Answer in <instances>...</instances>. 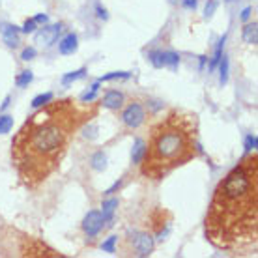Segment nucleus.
<instances>
[{"label": "nucleus", "mask_w": 258, "mask_h": 258, "mask_svg": "<svg viewBox=\"0 0 258 258\" xmlns=\"http://www.w3.org/2000/svg\"><path fill=\"white\" fill-rule=\"evenodd\" d=\"M73 100L49 101L28 116L12 142V161L19 178L36 187L56 170L73 133L96 114V108Z\"/></svg>", "instance_id": "obj_1"}, {"label": "nucleus", "mask_w": 258, "mask_h": 258, "mask_svg": "<svg viewBox=\"0 0 258 258\" xmlns=\"http://www.w3.org/2000/svg\"><path fill=\"white\" fill-rule=\"evenodd\" d=\"M206 238L224 251L256 249L258 158L252 154L221 180L206 215Z\"/></svg>", "instance_id": "obj_2"}, {"label": "nucleus", "mask_w": 258, "mask_h": 258, "mask_svg": "<svg viewBox=\"0 0 258 258\" xmlns=\"http://www.w3.org/2000/svg\"><path fill=\"white\" fill-rule=\"evenodd\" d=\"M198 154V120L182 110H170L150 131L140 170L146 178L161 180Z\"/></svg>", "instance_id": "obj_3"}, {"label": "nucleus", "mask_w": 258, "mask_h": 258, "mask_svg": "<svg viewBox=\"0 0 258 258\" xmlns=\"http://www.w3.org/2000/svg\"><path fill=\"white\" fill-rule=\"evenodd\" d=\"M144 120H146V110H144L142 103L133 101V103H129L128 107L124 108L122 122L126 124L129 129H136L138 126H142Z\"/></svg>", "instance_id": "obj_4"}, {"label": "nucleus", "mask_w": 258, "mask_h": 258, "mask_svg": "<svg viewBox=\"0 0 258 258\" xmlns=\"http://www.w3.org/2000/svg\"><path fill=\"white\" fill-rule=\"evenodd\" d=\"M103 222H105V219H103L101 212H88L86 217L82 219V232L88 238L98 236L101 230H103V226H105Z\"/></svg>", "instance_id": "obj_5"}, {"label": "nucleus", "mask_w": 258, "mask_h": 258, "mask_svg": "<svg viewBox=\"0 0 258 258\" xmlns=\"http://www.w3.org/2000/svg\"><path fill=\"white\" fill-rule=\"evenodd\" d=\"M62 30H64V24H62V22L50 24V26H43L40 32H36V43L49 47V45H52V43L56 42L58 36L62 34Z\"/></svg>", "instance_id": "obj_6"}, {"label": "nucleus", "mask_w": 258, "mask_h": 258, "mask_svg": "<svg viewBox=\"0 0 258 258\" xmlns=\"http://www.w3.org/2000/svg\"><path fill=\"white\" fill-rule=\"evenodd\" d=\"M133 249L138 256H150L154 251V238L150 234H135L133 240Z\"/></svg>", "instance_id": "obj_7"}, {"label": "nucleus", "mask_w": 258, "mask_h": 258, "mask_svg": "<svg viewBox=\"0 0 258 258\" xmlns=\"http://www.w3.org/2000/svg\"><path fill=\"white\" fill-rule=\"evenodd\" d=\"M19 32H21V28L12 24V22H0V34L4 36V42H6L8 47L19 45Z\"/></svg>", "instance_id": "obj_8"}, {"label": "nucleus", "mask_w": 258, "mask_h": 258, "mask_svg": "<svg viewBox=\"0 0 258 258\" xmlns=\"http://www.w3.org/2000/svg\"><path fill=\"white\" fill-rule=\"evenodd\" d=\"M79 49V38L77 34H66L60 43H58V50H60V54H73L75 50Z\"/></svg>", "instance_id": "obj_9"}, {"label": "nucleus", "mask_w": 258, "mask_h": 258, "mask_svg": "<svg viewBox=\"0 0 258 258\" xmlns=\"http://www.w3.org/2000/svg\"><path fill=\"white\" fill-rule=\"evenodd\" d=\"M103 107L110 108V110H118L124 107V94L118 90H108L103 96Z\"/></svg>", "instance_id": "obj_10"}, {"label": "nucleus", "mask_w": 258, "mask_h": 258, "mask_svg": "<svg viewBox=\"0 0 258 258\" xmlns=\"http://www.w3.org/2000/svg\"><path fill=\"white\" fill-rule=\"evenodd\" d=\"M101 208H103L101 215H103L105 222L108 221V224H112L110 221H112V214H114V210L118 208V198H108V200H103Z\"/></svg>", "instance_id": "obj_11"}, {"label": "nucleus", "mask_w": 258, "mask_h": 258, "mask_svg": "<svg viewBox=\"0 0 258 258\" xmlns=\"http://www.w3.org/2000/svg\"><path fill=\"white\" fill-rule=\"evenodd\" d=\"M244 42L249 43V45H256V42H258L256 22H249V24H245V28H244Z\"/></svg>", "instance_id": "obj_12"}, {"label": "nucleus", "mask_w": 258, "mask_h": 258, "mask_svg": "<svg viewBox=\"0 0 258 258\" xmlns=\"http://www.w3.org/2000/svg\"><path fill=\"white\" fill-rule=\"evenodd\" d=\"M163 66L165 68H170L172 72H176L180 66V54L178 52H172V50H166L163 52Z\"/></svg>", "instance_id": "obj_13"}, {"label": "nucleus", "mask_w": 258, "mask_h": 258, "mask_svg": "<svg viewBox=\"0 0 258 258\" xmlns=\"http://www.w3.org/2000/svg\"><path fill=\"white\" fill-rule=\"evenodd\" d=\"M105 166H107V158H105V154L103 152H96L92 156V168L94 170H105Z\"/></svg>", "instance_id": "obj_14"}, {"label": "nucleus", "mask_w": 258, "mask_h": 258, "mask_svg": "<svg viewBox=\"0 0 258 258\" xmlns=\"http://www.w3.org/2000/svg\"><path fill=\"white\" fill-rule=\"evenodd\" d=\"M224 42H226V36H222L221 40H219V45H217V49H215V54H214V58H212V62H210V72H214L215 68H217V64H219V60L222 58V47H224Z\"/></svg>", "instance_id": "obj_15"}, {"label": "nucleus", "mask_w": 258, "mask_h": 258, "mask_svg": "<svg viewBox=\"0 0 258 258\" xmlns=\"http://www.w3.org/2000/svg\"><path fill=\"white\" fill-rule=\"evenodd\" d=\"M144 140L142 138H138L133 146V152H131V159H133V163H140L142 161V156H144Z\"/></svg>", "instance_id": "obj_16"}, {"label": "nucleus", "mask_w": 258, "mask_h": 258, "mask_svg": "<svg viewBox=\"0 0 258 258\" xmlns=\"http://www.w3.org/2000/svg\"><path fill=\"white\" fill-rule=\"evenodd\" d=\"M32 79H34L32 72H30V70H24V72H21L15 77V84L19 86V88H24V86H28L30 82H32Z\"/></svg>", "instance_id": "obj_17"}, {"label": "nucleus", "mask_w": 258, "mask_h": 258, "mask_svg": "<svg viewBox=\"0 0 258 258\" xmlns=\"http://www.w3.org/2000/svg\"><path fill=\"white\" fill-rule=\"evenodd\" d=\"M12 128H14V116H10V114L0 116V135H6V133H10Z\"/></svg>", "instance_id": "obj_18"}, {"label": "nucleus", "mask_w": 258, "mask_h": 258, "mask_svg": "<svg viewBox=\"0 0 258 258\" xmlns=\"http://www.w3.org/2000/svg\"><path fill=\"white\" fill-rule=\"evenodd\" d=\"M52 92H45V94H40V96H36L34 100H32V107L34 108H40L43 107V105H47L49 101H52Z\"/></svg>", "instance_id": "obj_19"}, {"label": "nucleus", "mask_w": 258, "mask_h": 258, "mask_svg": "<svg viewBox=\"0 0 258 258\" xmlns=\"http://www.w3.org/2000/svg\"><path fill=\"white\" fill-rule=\"evenodd\" d=\"M98 90H100V80H98L96 84L90 86V90H86V92L80 96V101H82V103H92V101L96 100V96H98Z\"/></svg>", "instance_id": "obj_20"}, {"label": "nucleus", "mask_w": 258, "mask_h": 258, "mask_svg": "<svg viewBox=\"0 0 258 258\" xmlns=\"http://www.w3.org/2000/svg\"><path fill=\"white\" fill-rule=\"evenodd\" d=\"M84 75H86V68H80L77 72H72V73H68V75H64V77H62V84H70L73 80H79L82 79Z\"/></svg>", "instance_id": "obj_21"}, {"label": "nucleus", "mask_w": 258, "mask_h": 258, "mask_svg": "<svg viewBox=\"0 0 258 258\" xmlns=\"http://www.w3.org/2000/svg\"><path fill=\"white\" fill-rule=\"evenodd\" d=\"M148 58H150L154 68H165V66H163V50H150Z\"/></svg>", "instance_id": "obj_22"}, {"label": "nucleus", "mask_w": 258, "mask_h": 258, "mask_svg": "<svg viewBox=\"0 0 258 258\" xmlns=\"http://www.w3.org/2000/svg\"><path fill=\"white\" fill-rule=\"evenodd\" d=\"M219 64H221V84H226V80H228V60H226V56H222Z\"/></svg>", "instance_id": "obj_23"}, {"label": "nucleus", "mask_w": 258, "mask_h": 258, "mask_svg": "<svg viewBox=\"0 0 258 258\" xmlns=\"http://www.w3.org/2000/svg\"><path fill=\"white\" fill-rule=\"evenodd\" d=\"M114 79H129V73L128 72H114V73H108L105 77H101L100 82L103 80H114Z\"/></svg>", "instance_id": "obj_24"}, {"label": "nucleus", "mask_w": 258, "mask_h": 258, "mask_svg": "<svg viewBox=\"0 0 258 258\" xmlns=\"http://www.w3.org/2000/svg\"><path fill=\"white\" fill-rule=\"evenodd\" d=\"M116 242H118V236H110L107 242H103V244H101V249H103V251H107V252H114Z\"/></svg>", "instance_id": "obj_25"}, {"label": "nucleus", "mask_w": 258, "mask_h": 258, "mask_svg": "<svg viewBox=\"0 0 258 258\" xmlns=\"http://www.w3.org/2000/svg\"><path fill=\"white\" fill-rule=\"evenodd\" d=\"M36 49L34 47H24L21 52V60H32V58H36Z\"/></svg>", "instance_id": "obj_26"}, {"label": "nucleus", "mask_w": 258, "mask_h": 258, "mask_svg": "<svg viewBox=\"0 0 258 258\" xmlns=\"http://www.w3.org/2000/svg\"><path fill=\"white\" fill-rule=\"evenodd\" d=\"M38 28V24H36V21L34 19H28V21L22 24V28H21V32H24V34H32L34 30Z\"/></svg>", "instance_id": "obj_27"}, {"label": "nucleus", "mask_w": 258, "mask_h": 258, "mask_svg": "<svg viewBox=\"0 0 258 258\" xmlns=\"http://www.w3.org/2000/svg\"><path fill=\"white\" fill-rule=\"evenodd\" d=\"M215 8H217V2H215V0H208V4H206V10H204V15H206V19H210V17L214 15Z\"/></svg>", "instance_id": "obj_28"}, {"label": "nucleus", "mask_w": 258, "mask_h": 258, "mask_svg": "<svg viewBox=\"0 0 258 258\" xmlns=\"http://www.w3.org/2000/svg\"><path fill=\"white\" fill-rule=\"evenodd\" d=\"M245 148H247V152H251L252 148H256V136L247 135V138H245Z\"/></svg>", "instance_id": "obj_29"}, {"label": "nucleus", "mask_w": 258, "mask_h": 258, "mask_svg": "<svg viewBox=\"0 0 258 258\" xmlns=\"http://www.w3.org/2000/svg\"><path fill=\"white\" fill-rule=\"evenodd\" d=\"M96 12H98V17L100 19H108V14L105 8H101V4H96Z\"/></svg>", "instance_id": "obj_30"}, {"label": "nucleus", "mask_w": 258, "mask_h": 258, "mask_svg": "<svg viewBox=\"0 0 258 258\" xmlns=\"http://www.w3.org/2000/svg\"><path fill=\"white\" fill-rule=\"evenodd\" d=\"M34 21H36V24H47V22H49V17H47V15H43V14H40V15L34 17Z\"/></svg>", "instance_id": "obj_31"}, {"label": "nucleus", "mask_w": 258, "mask_h": 258, "mask_svg": "<svg viewBox=\"0 0 258 258\" xmlns=\"http://www.w3.org/2000/svg\"><path fill=\"white\" fill-rule=\"evenodd\" d=\"M184 8H187V10H194V8H196V0H184Z\"/></svg>", "instance_id": "obj_32"}, {"label": "nucleus", "mask_w": 258, "mask_h": 258, "mask_svg": "<svg viewBox=\"0 0 258 258\" xmlns=\"http://www.w3.org/2000/svg\"><path fill=\"white\" fill-rule=\"evenodd\" d=\"M251 8H245L244 10V14H242V21H247V19H249V17H251Z\"/></svg>", "instance_id": "obj_33"}, {"label": "nucleus", "mask_w": 258, "mask_h": 258, "mask_svg": "<svg viewBox=\"0 0 258 258\" xmlns=\"http://www.w3.org/2000/svg\"><path fill=\"white\" fill-rule=\"evenodd\" d=\"M8 105H10V98H6V100H4V103H2V110H4Z\"/></svg>", "instance_id": "obj_34"}, {"label": "nucleus", "mask_w": 258, "mask_h": 258, "mask_svg": "<svg viewBox=\"0 0 258 258\" xmlns=\"http://www.w3.org/2000/svg\"><path fill=\"white\" fill-rule=\"evenodd\" d=\"M228 2H230V0H228Z\"/></svg>", "instance_id": "obj_35"}]
</instances>
